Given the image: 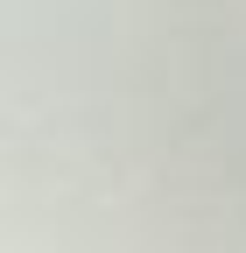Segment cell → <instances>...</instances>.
Wrapping results in <instances>:
<instances>
[{
  "label": "cell",
  "mask_w": 246,
  "mask_h": 253,
  "mask_svg": "<svg viewBox=\"0 0 246 253\" xmlns=\"http://www.w3.org/2000/svg\"><path fill=\"white\" fill-rule=\"evenodd\" d=\"M49 21H64V0H56ZM56 113H64V28H56Z\"/></svg>",
  "instance_id": "obj_1"
}]
</instances>
